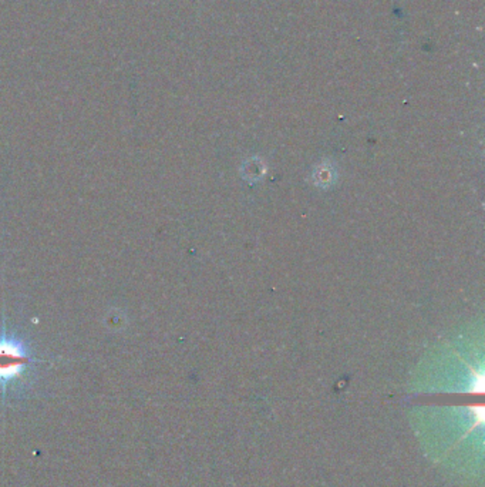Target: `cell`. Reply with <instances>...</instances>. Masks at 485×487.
<instances>
[{
  "label": "cell",
  "instance_id": "cell-1",
  "mask_svg": "<svg viewBox=\"0 0 485 487\" xmlns=\"http://www.w3.org/2000/svg\"><path fill=\"white\" fill-rule=\"evenodd\" d=\"M33 356L25 340L12 334L0 335V398H19L30 384Z\"/></svg>",
  "mask_w": 485,
  "mask_h": 487
}]
</instances>
